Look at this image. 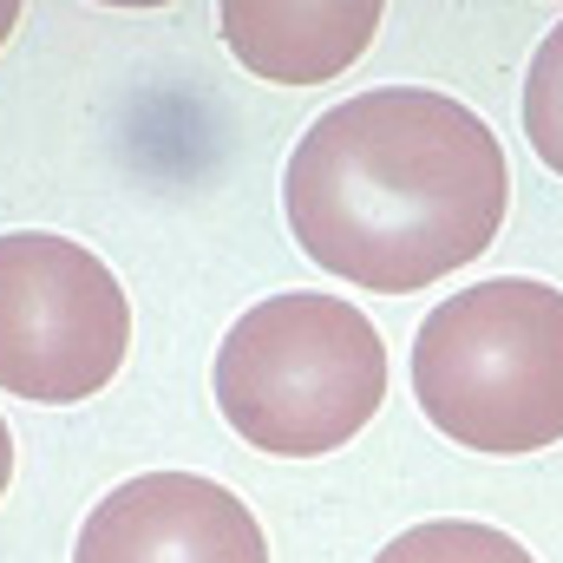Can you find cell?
Masks as SVG:
<instances>
[{
  "label": "cell",
  "mask_w": 563,
  "mask_h": 563,
  "mask_svg": "<svg viewBox=\"0 0 563 563\" xmlns=\"http://www.w3.org/2000/svg\"><path fill=\"white\" fill-rule=\"evenodd\" d=\"M282 210L328 276L413 295L492 250L511 210V164L498 132L452 92L380 86L301 132Z\"/></svg>",
  "instance_id": "1"
},
{
  "label": "cell",
  "mask_w": 563,
  "mask_h": 563,
  "mask_svg": "<svg viewBox=\"0 0 563 563\" xmlns=\"http://www.w3.org/2000/svg\"><path fill=\"white\" fill-rule=\"evenodd\" d=\"M413 394L452 445L525 459L563 439V288L492 276L413 334Z\"/></svg>",
  "instance_id": "2"
},
{
  "label": "cell",
  "mask_w": 563,
  "mask_h": 563,
  "mask_svg": "<svg viewBox=\"0 0 563 563\" xmlns=\"http://www.w3.org/2000/svg\"><path fill=\"white\" fill-rule=\"evenodd\" d=\"M217 407L269 459H321L387 407V341L354 301L269 295L217 347Z\"/></svg>",
  "instance_id": "3"
},
{
  "label": "cell",
  "mask_w": 563,
  "mask_h": 563,
  "mask_svg": "<svg viewBox=\"0 0 563 563\" xmlns=\"http://www.w3.org/2000/svg\"><path fill=\"white\" fill-rule=\"evenodd\" d=\"M132 301L73 236H0V387L33 407H79L119 380Z\"/></svg>",
  "instance_id": "4"
},
{
  "label": "cell",
  "mask_w": 563,
  "mask_h": 563,
  "mask_svg": "<svg viewBox=\"0 0 563 563\" xmlns=\"http://www.w3.org/2000/svg\"><path fill=\"white\" fill-rule=\"evenodd\" d=\"M73 563H269V538L230 485L203 472H144L86 511Z\"/></svg>",
  "instance_id": "5"
},
{
  "label": "cell",
  "mask_w": 563,
  "mask_h": 563,
  "mask_svg": "<svg viewBox=\"0 0 563 563\" xmlns=\"http://www.w3.org/2000/svg\"><path fill=\"white\" fill-rule=\"evenodd\" d=\"M217 20H223L230 53L256 79L328 86L374 46L380 0H230Z\"/></svg>",
  "instance_id": "6"
},
{
  "label": "cell",
  "mask_w": 563,
  "mask_h": 563,
  "mask_svg": "<svg viewBox=\"0 0 563 563\" xmlns=\"http://www.w3.org/2000/svg\"><path fill=\"white\" fill-rule=\"evenodd\" d=\"M374 563H538L511 531L498 525H472V518H439V525H413L400 531Z\"/></svg>",
  "instance_id": "7"
},
{
  "label": "cell",
  "mask_w": 563,
  "mask_h": 563,
  "mask_svg": "<svg viewBox=\"0 0 563 563\" xmlns=\"http://www.w3.org/2000/svg\"><path fill=\"white\" fill-rule=\"evenodd\" d=\"M525 139L563 177V20L538 40L525 73Z\"/></svg>",
  "instance_id": "8"
},
{
  "label": "cell",
  "mask_w": 563,
  "mask_h": 563,
  "mask_svg": "<svg viewBox=\"0 0 563 563\" xmlns=\"http://www.w3.org/2000/svg\"><path fill=\"white\" fill-rule=\"evenodd\" d=\"M7 485H13V432L0 420V498H7Z\"/></svg>",
  "instance_id": "9"
},
{
  "label": "cell",
  "mask_w": 563,
  "mask_h": 563,
  "mask_svg": "<svg viewBox=\"0 0 563 563\" xmlns=\"http://www.w3.org/2000/svg\"><path fill=\"white\" fill-rule=\"evenodd\" d=\"M13 26H20V7H13V0H0V46L13 40Z\"/></svg>",
  "instance_id": "10"
}]
</instances>
